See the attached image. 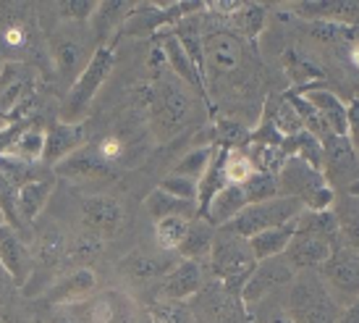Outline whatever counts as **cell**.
Segmentation results:
<instances>
[{
  "label": "cell",
  "mask_w": 359,
  "mask_h": 323,
  "mask_svg": "<svg viewBox=\"0 0 359 323\" xmlns=\"http://www.w3.org/2000/svg\"><path fill=\"white\" fill-rule=\"evenodd\" d=\"M202 37H205V87L208 105L223 108L231 116V105L252 100L259 87V61L255 45L202 8Z\"/></svg>",
  "instance_id": "cell-1"
},
{
  "label": "cell",
  "mask_w": 359,
  "mask_h": 323,
  "mask_svg": "<svg viewBox=\"0 0 359 323\" xmlns=\"http://www.w3.org/2000/svg\"><path fill=\"white\" fill-rule=\"evenodd\" d=\"M197 98L200 95H194L170 71L152 77L137 90V103L147 113V124L158 142H173L189 129L197 116Z\"/></svg>",
  "instance_id": "cell-2"
},
{
  "label": "cell",
  "mask_w": 359,
  "mask_h": 323,
  "mask_svg": "<svg viewBox=\"0 0 359 323\" xmlns=\"http://www.w3.org/2000/svg\"><path fill=\"white\" fill-rule=\"evenodd\" d=\"M0 58L6 63H29L53 79L45 32L37 8L29 3H0Z\"/></svg>",
  "instance_id": "cell-3"
},
{
  "label": "cell",
  "mask_w": 359,
  "mask_h": 323,
  "mask_svg": "<svg viewBox=\"0 0 359 323\" xmlns=\"http://www.w3.org/2000/svg\"><path fill=\"white\" fill-rule=\"evenodd\" d=\"M40 21H53L50 29L45 32V51L50 61L53 81L69 92L71 84L79 79L81 71L87 69L90 58L97 51V42L92 37L90 24H69V21H55L48 8H37Z\"/></svg>",
  "instance_id": "cell-4"
},
{
  "label": "cell",
  "mask_w": 359,
  "mask_h": 323,
  "mask_svg": "<svg viewBox=\"0 0 359 323\" xmlns=\"http://www.w3.org/2000/svg\"><path fill=\"white\" fill-rule=\"evenodd\" d=\"M283 308L294 323H336L344 310L318 271H297L283 292Z\"/></svg>",
  "instance_id": "cell-5"
},
{
  "label": "cell",
  "mask_w": 359,
  "mask_h": 323,
  "mask_svg": "<svg viewBox=\"0 0 359 323\" xmlns=\"http://www.w3.org/2000/svg\"><path fill=\"white\" fill-rule=\"evenodd\" d=\"M255 268H257V258L252 253L250 239L218 229L215 244H212L210 258L205 263V271L210 273V279H218L229 292L241 297Z\"/></svg>",
  "instance_id": "cell-6"
},
{
  "label": "cell",
  "mask_w": 359,
  "mask_h": 323,
  "mask_svg": "<svg viewBox=\"0 0 359 323\" xmlns=\"http://www.w3.org/2000/svg\"><path fill=\"white\" fill-rule=\"evenodd\" d=\"M66 242L69 234L55 221H42L34 226L32 237V255H34V271H32L27 286L21 289L24 297H37L45 294V289L53 284V279L63 273V261H66Z\"/></svg>",
  "instance_id": "cell-7"
},
{
  "label": "cell",
  "mask_w": 359,
  "mask_h": 323,
  "mask_svg": "<svg viewBox=\"0 0 359 323\" xmlns=\"http://www.w3.org/2000/svg\"><path fill=\"white\" fill-rule=\"evenodd\" d=\"M113 66H116V42L113 45H100L90 58V63H87V69L81 71V77L66 92V100L60 105V121H84V116H87L90 105L95 103V98H97V92L105 87Z\"/></svg>",
  "instance_id": "cell-8"
},
{
  "label": "cell",
  "mask_w": 359,
  "mask_h": 323,
  "mask_svg": "<svg viewBox=\"0 0 359 323\" xmlns=\"http://www.w3.org/2000/svg\"><path fill=\"white\" fill-rule=\"evenodd\" d=\"M276 179L280 197H297L304 202L307 211H330L336 202V190L325 182L323 171L297 155H289Z\"/></svg>",
  "instance_id": "cell-9"
},
{
  "label": "cell",
  "mask_w": 359,
  "mask_h": 323,
  "mask_svg": "<svg viewBox=\"0 0 359 323\" xmlns=\"http://www.w3.org/2000/svg\"><path fill=\"white\" fill-rule=\"evenodd\" d=\"M302 211H304V202L302 200H297V197H280L278 195L273 200L247 205L233 221L223 226V232L252 239V237L268 232V229H276V226H283V223L299 218Z\"/></svg>",
  "instance_id": "cell-10"
},
{
  "label": "cell",
  "mask_w": 359,
  "mask_h": 323,
  "mask_svg": "<svg viewBox=\"0 0 359 323\" xmlns=\"http://www.w3.org/2000/svg\"><path fill=\"white\" fill-rule=\"evenodd\" d=\"M189 308L194 323H250L244 300L210 276L200 292L189 300Z\"/></svg>",
  "instance_id": "cell-11"
},
{
  "label": "cell",
  "mask_w": 359,
  "mask_h": 323,
  "mask_svg": "<svg viewBox=\"0 0 359 323\" xmlns=\"http://www.w3.org/2000/svg\"><path fill=\"white\" fill-rule=\"evenodd\" d=\"M53 173L66 179V182L76 184L81 190H100V187H108L118 176L116 166L102 161L100 155L95 152V147H92V142H87L76 152H71L69 158H63L53 169Z\"/></svg>",
  "instance_id": "cell-12"
},
{
  "label": "cell",
  "mask_w": 359,
  "mask_h": 323,
  "mask_svg": "<svg viewBox=\"0 0 359 323\" xmlns=\"http://www.w3.org/2000/svg\"><path fill=\"white\" fill-rule=\"evenodd\" d=\"M320 279L330 289L333 300L346 308L359 297V253L349 247H336L330 258L318 268Z\"/></svg>",
  "instance_id": "cell-13"
},
{
  "label": "cell",
  "mask_w": 359,
  "mask_h": 323,
  "mask_svg": "<svg viewBox=\"0 0 359 323\" xmlns=\"http://www.w3.org/2000/svg\"><path fill=\"white\" fill-rule=\"evenodd\" d=\"M126 223V208L116 195L92 192L81 197V226L100 234L108 242L123 229Z\"/></svg>",
  "instance_id": "cell-14"
},
{
  "label": "cell",
  "mask_w": 359,
  "mask_h": 323,
  "mask_svg": "<svg viewBox=\"0 0 359 323\" xmlns=\"http://www.w3.org/2000/svg\"><path fill=\"white\" fill-rule=\"evenodd\" d=\"M179 263L176 253H142L134 250L118 263V273L134 289H155L160 279Z\"/></svg>",
  "instance_id": "cell-15"
},
{
  "label": "cell",
  "mask_w": 359,
  "mask_h": 323,
  "mask_svg": "<svg viewBox=\"0 0 359 323\" xmlns=\"http://www.w3.org/2000/svg\"><path fill=\"white\" fill-rule=\"evenodd\" d=\"M297 271L291 268V263L283 258V255H276V258H268V261H257V268L252 273V279L247 282L244 292H241V300L250 310L252 305L262 303L270 294H278L280 289H286L291 282H294Z\"/></svg>",
  "instance_id": "cell-16"
},
{
  "label": "cell",
  "mask_w": 359,
  "mask_h": 323,
  "mask_svg": "<svg viewBox=\"0 0 359 323\" xmlns=\"http://www.w3.org/2000/svg\"><path fill=\"white\" fill-rule=\"evenodd\" d=\"M0 265H3V271L8 273V279L19 292L27 286L32 271H34L32 244L11 223L0 226Z\"/></svg>",
  "instance_id": "cell-17"
},
{
  "label": "cell",
  "mask_w": 359,
  "mask_h": 323,
  "mask_svg": "<svg viewBox=\"0 0 359 323\" xmlns=\"http://www.w3.org/2000/svg\"><path fill=\"white\" fill-rule=\"evenodd\" d=\"M323 145V176L325 182L336 190V187H349L354 182V173L359 169V152L351 147L349 137H339V134H328Z\"/></svg>",
  "instance_id": "cell-18"
},
{
  "label": "cell",
  "mask_w": 359,
  "mask_h": 323,
  "mask_svg": "<svg viewBox=\"0 0 359 323\" xmlns=\"http://www.w3.org/2000/svg\"><path fill=\"white\" fill-rule=\"evenodd\" d=\"M208 282V276H205V265L194 261H181L170 268L160 284L152 289V297H158V300H176V303H189L194 294L202 289V284Z\"/></svg>",
  "instance_id": "cell-19"
},
{
  "label": "cell",
  "mask_w": 359,
  "mask_h": 323,
  "mask_svg": "<svg viewBox=\"0 0 359 323\" xmlns=\"http://www.w3.org/2000/svg\"><path fill=\"white\" fill-rule=\"evenodd\" d=\"M97 292V273L92 268H66L42 294L45 305H76Z\"/></svg>",
  "instance_id": "cell-20"
},
{
  "label": "cell",
  "mask_w": 359,
  "mask_h": 323,
  "mask_svg": "<svg viewBox=\"0 0 359 323\" xmlns=\"http://www.w3.org/2000/svg\"><path fill=\"white\" fill-rule=\"evenodd\" d=\"M87 126L81 124H69V121H50L45 126V152H42V166L55 169L63 158H69L71 152H76L79 147L87 145Z\"/></svg>",
  "instance_id": "cell-21"
},
{
  "label": "cell",
  "mask_w": 359,
  "mask_h": 323,
  "mask_svg": "<svg viewBox=\"0 0 359 323\" xmlns=\"http://www.w3.org/2000/svg\"><path fill=\"white\" fill-rule=\"evenodd\" d=\"M34 90H37V79H34L29 63H3L0 66V113H11Z\"/></svg>",
  "instance_id": "cell-22"
},
{
  "label": "cell",
  "mask_w": 359,
  "mask_h": 323,
  "mask_svg": "<svg viewBox=\"0 0 359 323\" xmlns=\"http://www.w3.org/2000/svg\"><path fill=\"white\" fill-rule=\"evenodd\" d=\"M134 6H137V3H121V0L97 3V11H95V16L90 19V32H92V37H95V42H97V48H100V45L118 42Z\"/></svg>",
  "instance_id": "cell-23"
},
{
  "label": "cell",
  "mask_w": 359,
  "mask_h": 323,
  "mask_svg": "<svg viewBox=\"0 0 359 323\" xmlns=\"http://www.w3.org/2000/svg\"><path fill=\"white\" fill-rule=\"evenodd\" d=\"M333 250H336V247L330 242H325V239H318V237H312V234L297 232L294 239L289 242V247H286L283 258L291 263L294 271H318L320 265L330 258Z\"/></svg>",
  "instance_id": "cell-24"
},
{
  "label": "cell",
  "mask_w": 359,
  "mask_h": 323,
  "mask_svg": "<svg viewBox=\"0 0 359 323\" xmlns=\"http://www.w3.org/2000/svg\"><path fill=\"white\" fill-rule=\"evenodd\" d=\"M299 95H304L312 108L323 116V121L328 124V129L339 137H346V103L341 100V95H336L333 90H328L325 84H309L304 90H297Z\"/></svg>",
  "instance_id": "cell-25"
},
{
  "label": "cell",
  "mask_w": 359,
  "mask_h": 323,
  "mask_svg": "<svg viewBox=\"0 0 359 323\" xmlns=\"http://www.w3.org/2000/svg\"><path fill=\"white\" fill-rule=\"evenodd\" d=\"M53 195V176L48 179H37V182H27L16 190V218L21 226H32L37 223Z\"/></svg>",
  "instance_id": "cell-26"
},
{
  "label": "cell",
  "mask_w": 359,
  "mask_h": 323,
  "mask_svg": "<svg viewBox=\"0 0 359 323\" xmlns=\"http://www.w3.org/2000/svg\"><path fill=\"white\" fill-rule=\"evenodd\" d=\"M208 129V145H215L223 150H244L252 142V129L236 116L215 113Z\"/></svg>",
  "instance_id": "cell-27"
},
{
  "label": "cell",
  "mask_w": 359,
  "mask_h": 323,
  "mask_svg": "<svg viewBox=\"0 0 359 323\" xmlns=\"http://www.w3.org/2000/svg\"><path fill=\"white\" fill-rule=\"evenodd\" d=\"M247 205H250V200H247L244 187L226 184V187H223V190L210 200L208 211H205L202 218H205L208 223H212L215 229H223V226L233 221V218H236Z\"/></svg>",
  "instance_id": "cell-28"
},
{
  "label": "cell",
  "mask_w": 359,
  "mask_h": 323,
  "mask_svg": "<svg viewBox=\"0 0 359 323\" xmlns=\"http://www.w3.org/2000/svg\"><path fill=\"white\" fill-rule=\"evenodd\" d=\"M105 250V239L100 234L90 232L81 226L79 232H74L66 242V261H63V271L66 268H92V263L97 261Z\"/></svg>",
  "instance_id": "cell-29"
},
{
  "label": "cell",
  "mask_w": 359,
  "mask_h": 323,
  "mask_svg": "<svg viewBox=\"0 0 359 323\" xmlns=\"http://www.w3.org/2000/svg\"><path fill=\"white\" fill-rule=\"evenodd\" d=\"M215 237H218V229L197 216L194 221H189L187 237H184V242H181L176 255H179L181 261H194V263H200V265H205L210 258V250H212V244H215Z\"/></svg>",
  "instance_id": "cell-30"
},
{
  "label": "cell",
  "mask_w": 359,
  "mask_h": 323,
  "mask_svg": "<svg viewBox=\"0 0 359 323\" xmlns=\"http://www.w3.org/2000/svg\"><path fill=\"white\" fill-rule=\"evenodd\" d=\"M330 211L336 216L341 247H349L359 253V197L346 192L336 195V202Z\"/></svg>",
  "instance_id": "cell-31"
},
{
  "label": "cell",
  "mask_w": 359,
  "mask_h": 323,
  "mask_svg": "<svg viewBox=\"0 0 359 323\" xmlns=\"http://www.w3.org/2000/svg\"><path fill=\"white\" fill-rule=\"evenodd\" d=\"M144 211L147 216L152 218V223L160 221V218H170V216H179V218H197L200 216V208H197V202H189V200H181V197H173L168 195L165 190H152L147 195V200H144Z\"/></svg>",
  "instance_id": "cell-32"
},
{
  "label": "cell",
  "mask_w": 359,
  "mask_h": 323,
  "mask_svg": "<svg viewBox=\"0 0 359 323\" xmlns=\"http://www.w3.org/2000/svg\"><path fill=\"white\" fill-rule=\"evenodd\" d=\"M226 152L229 150L215 147L208 171L202 173L200 184H197V208H200V218L205 216V211H208L210 200H212V197H215V195L229 184V179H226Z\"/></svg>",
  "instance_id": "cell-33"
},
{
  "label": "cell",
  "mask_w": 359,
  "mask_h": 323,
  "mask_svg": "<svg viewBox=\"0 0 359 323\" xmlns=\"http://www.w3.org/2000/svg\"><path fill=\"white\" fill-rule=\"evenodd\" d=\"M297 234V218L283 226H276V229H268V232L257 234L250 239V247L257 261H268V258H276V255H283L289 242Z\"/></svg>",
  "instance_id": "cell-34"
},
{
  "label": "cell",
  "mask_w": 359,
  "mask_h": 323,
  "mask_svg": "<svg viewBox=\"0 0 359 323\" xmlns=\"http://www.w3.org/2000/svg\"><path fill=\"white\" fill-rule=\"evenodd\" d=\"M42 152H45V129H40L37 124H29L13 140V145H11L8 150L3 152V158L34 166V163H42Z\"/></svg>",
  "instance_id": "cell-35"
},
{
  "label": "cell",
  "mask_w": 359,
  "mask_h": 323,
  "mask_svg": "<svg viewBox=\"0 0 359 323\" xmlns=\"http://www.w3.org/2000/svg\"><path fill=\"white\" fill-rule=\"evenodd\" d=\"M265 19H268V8L257 6V3H241V8L231 16V19H220L229 29H233L239 37L247 42H255L265 29Z\"/></svg>",
  "instance_id": "cell-36"
},
{
  "label": "cell",
  "mask_w": 359,
  "mask_h": 323,
  "mask_svg": "<svg viewBox=\"0 0 359 323\" xmlns=\"http://www.w3.org/2000/svg\"><path fill=\"white\" fill-rule=\"evenodd\" d=\"M147 323H194L189 303H176V300H158L152 297L144 305Z\"/></svg>",
  "instance_id": "cell-37"
},
{
  "label": "cell",
  "mask_w": 359,
  "mask_h": 323,
  "mask_svg": "<svg viewBox=\"0 0 359 323\" xmlns=\"http://www.w3.org/2000/svg\"><path fill=\"white\" fill-rule=\"evenodd\" d=\"M187 229H189V218H179V216L155 221V242H158L160 253H179L181 242L187 237Z\"/></svg>",
  "instance_id": "cell-38"
},
{
  "label": "cell",
  "mask_w": 359,
  "mask_h": 323,
  "mask_svg": "<svg viewBox=\"0 0 359 323\" xmlns=\"http://www.w3.org/2000/svg\"><path fill=\"white\" fill-rule=\"evenodd\" d=\"M105 297H108V323H147V315L134 303L131 294L108 289Z\"/></svg>",
  "instance_id": "cell-39"
},
{
  "label": "cell",
  "mask_w": 359,
  "mask_h": 323,
  "mask_svg": "<svg viewBox=\"0 0 359 323\" xmlns=\"http://www.w3.org/2000/svg\"><path fill=\"white\" fill-rule=\"evenodd\" d=\"M280 147H283L286 155H297V158L307 161L309 166H315V169L323 171V145H320L318 137L309 134L307 129H302L299 134H294V137H289V140H283Z\"/></svg>",
  "instance_id": "cell-40"
},
{
  "label": "cell",
  "mask_w": 359,
  "mask_h": 323,
  "mask_svg": "<svg viewBox=\"0 0 359 323\" xmlns=\"http://www.w3.org/2000/svg\"><path fill=\"white\" fill-rule=\"evenodd\" d=\"M212 152H215V145H197V147H191L189 152L181 155V161L173 166V171L170 173L200 182L202 173L208 171L210 161H212Z\"/></svg>",
  "instance_id": "cell-41"
},
{
  "label": "cell",
  "mask_w": 359,
  "mask_h": 323,
  "mask_svg": "<svg viewBox=\"0 0 359 323\" xmlns=\"http://www.w3.org/2000/svg\"><path fill=\"white\" fill-rule=\"evenodd\" d=\"M247 152H250L255 169L259 173H268V176H278L283 163L289 161V155L283 152V147H273V145H255V142H250Z\"/></svg>",
  "instance_id": "cell-42"
},
{
  "label": "cell",
  "mask_w": 359,
  "mask_h": 323,
  "mask_svg": "<svg viewBox=\"0 0 359 323\" xmlns=\"http://www.w3.org/2000/svg\"><path fill=\"white\" fill-rule=\"evenodd\" d=\"M95 11H97L95 0H69V3H55V6H50L53 19L69 21V24H90Z\"/></svg>",
  "instance_id": "cell-43"
},
{
  "label": "cell",
  "mask_w": 359,
  "mask_h": 323,
  "mask_svg": "<svg viewBox=\"0 0 359 323\" xmlns=\"http://www.w3.org/2000/svg\"><path fill=\"white\" fill-rule=\"evenodd\" d=\"M255 173H257V169H255V163H252L247 147H244V150L226 152V179H229V184L244 187Z\"/></svg>",
  "instance_id": "cell-44"
},
{
  "label": "cell",
  "mask_w": 359,
  "mask_h": 323,
  "mask_svg": "<svg viewBox=\"0 0 359 323\" xmlns=\"http://www.w3.org/2000/svg\"><path fill=\"white\" fill-rule=\"evenodd\" d=\"M278 294H270L265 297L262 303L252 305L250 310V323H294L286 313V308H283V297L276 300Z\"/></svg>",
  "instance_id": "cell-45"
},
{
  "label": "cell",
  "mask_w": 359,
  "mask_h": 323,
  "mask_svg": "<svg viewBox=\"0 0 359 323\" xmlns=\"http://www.w3.org/2000/svg\"><path fill=\"white\" fill-rule=\"evenodd\" d=\"M244 192H247V200L250 205L255 202H265L278 197V179L276 176H268V173H255L250 182L244 184Z\"/></svg>",
  "instance_id": "cell-46"
},
{
  "label": "cell",
  "mask_w": 359,
  "mask_h": 323,
  "mask_svg": "<svg viewBox=\"0 0 359 323\" xmlns=\"http://www.w3.org/2000/svg\"><path fill=\"white\" fill-rule=\"evenodd\" d=\"M92 147H95V152H97L105 163H110V166H118V163L123 161V155H126V140H123L121 134H116V131L102 134L97 142H92Z\"/></svg>",
  "instance_id": "cell-47"
},
{
  "label": "cell",
  "mask_w": 359,
  "mask_h": 323,
  "mask_svg": "<svg viewBox=\"0 0 359 323\" xmlns=\"http://www.w3.org/2000/svg\"><path fill=\"white\" fill-rule=\"evenodd\" d=\"M40 323H87L81 303L76 305H48Z\"/></svg>",
  "instance_id": "cell-48"
},
{
  "label": "cell",
  "mask_w": 359,
  "mask_h": 323,
  "mask_svg": "<svg viewBox=\"0 0 359 323\" xmlns=\"http://www.w3.org/2000/svg\"><path fill=\"white\" fill-rule=\"evenodd\" d=\"M197 184L194 179H187V176H176V173H168L163 182H160V190H165L173 197H181V200L197 202Z\"/></svg>",
  "instance_id": "cell-49"
},
{
  "label": "cell",
  "mask_w": 359,
  "mask_h": 323,
  "mask_svg": "<svg viewBox=\"0 0 359 323\" xmlns=\"http://www.w3.org/2000/svg\"><path fill=\"white\" fill-rule=\"evenodd\" d=\"M346 137H349L351 147L359 152V98L357 95L346 103Z\"/></svg>",
  "instance_id": "cell-50"
},
{
  "label": "cell",
  "mask_w": 359,
  "mask_h": 323,
  "mask_svg": "<svg viewBox=\"0 0 359 323\" xmlns=\"http://www.w3.org/2000/svg\"><path fill=\"white\" fill-rule=\"evenodd\" d=\"M336 323H359V297L357 300H351V303L341 310L339 321Z\"/></svg>",
  "instance_id": "cell-51"
},
{
  "label": "cell",
  "mask_w": 359,
  "mask_h": 323,
  "mask_svg": "<svg viewBox=\"0 0 359 323\" xmlns=\"http://www.w3.org/2000/svg\"><path fill=\"white\" fill-rule=\"evenodd\" d=\"M354 40L359 42V27H357V29H354Z\"/></svg>",
  "instance_id": "cell-52"
},
{
  "label": "cell",
  "mask_w": 359,
  "mask_h": 323,
  "mask_svg": "<svg viewBox=\"0 0 359 323\" xmlns=\"http://www.w3.org/2000/svg\"><path fill=\"white\" fill-rule=\"evenodd\" d=\"M0 323H6V318H0Z\"/></svg>",
  "instance_id": "cell-53"
},
{
  "label": "cell",
  "mask_w": 359,
  "mask_h": 323,
  "mask_svg": "<svg viewBox=\"0 0 359 323\" xmlns=\"http://www.w3.org/2000/svg\"><path fill=\"white\" fill-rule=\"evenodd\" d=\"M357 98H359V95H357Z\"/></svg>",
  "instance_id": "cell-54"
}]
</instances>
